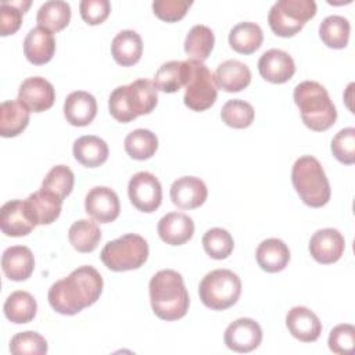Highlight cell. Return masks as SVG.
<instances>
[{
	"label": "cell",
	"mask_w": 355,
	"mask_h": 355,
	"mask_svg": "<svg viewBox=\"0 0 355 355\" xmlns=\"http://www.w3.org/2000/svg\"><path fill=\"white\" fill-rule=\"evenodd\" d=\"M103 291V277L90 265L79 266L67 277L55 282L47 294L50 306L61 315H76L93 305Z\"/></svg>",
	"instance_id": "6da1fadb"
},
{
	"label": "cell",
	"mask_w": 355,
	"mask_h": 355,
	"mask_svg": "<svg viewBox=\"0 0 355 355\" xmlns=\"http://www.w3.org/2000/svg\"><path fill=\"white\" fill-rule=\"evenodd\" d=\"M150 302L154 313L162 320L182 319L190 305L189 293L180 273L173 269L157 272L148 284Z\"/></svg>",
	"instance_id": "7a4b0ae2"
},
{
	"label": "cell",
	"mask_w": 355,
	"mask_h": 355,
	"mask_svg": "<svg viewBox=\"0 0 355 355\" xmlns=\"http://www.w3.org/2000/svg\"><path fill=\"white\" fill-rule=\"evenodd\" d=\"M157 92L154 82L148 79H137L129 85L118 86L108 98L110 114L122 123L150 114L158 103Z\"/></svg>",
	"instance_id": "3957f363"
},
{
	"label": "cell",
	"mask_w": 355,
	"mask_h": 355,
	"mask_svg": "<svg viewBox=\"0 0 355 355\" xmlns=\"http://www.w3.org/2000/svg\"><path fill=\"white\" fill-rule=\"evenodd\" d=\"M294 103L302 122L315 132L330 129L337 119V110L324 86L315 80H304L294 89Z\"/></svg>",
	"instance_id": "277c9868"
},
{
	"label": "cell",
	"mask_w": 355,
	"mask_h": 355,
	"mask_svg": "<svg viewBox=\"0 0 355 355\" xmlns=\"http://www.w3.org/2000/svg\"><path fill=\"white\" fill-rule=\"evenodd\" d=\"M293 186L304 204L320 208L330 200V183L322 164L312 155L300 157L291 169Z\"/></svg>",
	"instance_id": "5b68a950"
},
{
	"label": "cell",
	"mask_w": 355,
	"mask_h": 355,
	"mask_svg": "<svg viewBox=\"0 0 355 355\" xmlns=\"http://www.w3.org/2000/svg\"><path fill=\"white\" fill-rule=\"evenodd\" d=\"M100 258L103 263L114 272L139 269L148 258V244L140 234L126 233L108 241L103 247Z\"/></svg>",
	"instance_id": "8992f818"
},
{
	"label": "cell",
	"mask_w": 355,
	"mask_h": 355,
	"mask_svg": "<svg viewBox=\"0 0 355 355\" xmlns=\"http://www.w3.org/2000/svg\"><path fill=\"white\" fill-rule=\"evenodd\" d=\"M241 294L240 277L229 269L208 272L198 286L201 302L214 311H223L234 305Z\"/></svg>",
	"instance_id": "52a82bcc"
},
{
	"label": "cell",
	"mask_w": 355,
	"mask_h": 355,
	"mask_svg": "<svg viewBox=\"0 0 355 355\" xmlns=\"http://www.w3.org/2000/svg\"><path fill=\"white\" fill-rule=\"evenodd\" d=\"M184 62V97L186 107L193 111H205L214 105L218 97V86L212 72L204 62L186 60Z\"/></svg>",
	"instance_id": "ba28073f"
},
{
	"label": "cell",
	"mask_w": 355,
	"mask_h": 355,
	"mask_svg": "<svg viewBox=\"0 0 355 355\" xmlns=\"http://www.w3.org/2000/svg\"><path fill=\"white\" fill-rule=\"evenodd\" d=\"M315 14L316 3L313 0H279L270 7L268 22L275 35L291 37L298 33Z\"/></svg>",
	"instance_id": "9c48e42d"
},
{
	"label": "cell",
	"mask_w": 355,
	"mask_h": 355,
	"mask_svg": "<svg viewBox=\"0 0 355 355\" xmlns=\"http://www.w3.org/2000/svg\"><path fill=\"white\" fill-rule=\"evenodd\" d=\"M129 200L141 212H154L162 201V187L151 172L141 171L135 173L128 184Z\"/></svg>",
	"instance_id": "30bf717a"
},
{
	"label": "cell",
	"mask_w": 355,
	"mask_h": 355,
	"mask_svg": "<svg viewBox=\"0 0 355 355\" xmlns=\"http://www.w3.org/2000/svg\"><path fill=\"white\" fill-rule=\"evenodd\" d=\"M223 341L232 351L241 354L251 352L258 348L262 341V329L254 319L240 318L226 327Z\"/></svg>",
	"instance_id": "8fae6325"
},
{
	"label": "cell",
	"mask_w": 355,
	"mask_h": 355,
	"mask_svg": "<svg viewBox=\"0 0 355 355\" xmlns=\"http://www.w3.org/2000/svg\"><path fill=\"white\" fill-rule=\"evenodd\" d=\"M25 200H11L3 204L0 209V227L6 236L21 237L29 234L36 227Z\"/></svg>",
	"instance_id": "7c38bea8"
},
{
	"label": "cell",
	"mask_w": 355,
	"mask_h": 355,
	"mask_svg": "<svg viewBox=\"0 0 355 355\" xmlns=\"http://www.w3.org/2000/svg\"><path fill=\"white\" fill-rule=\"evenodd\" d=\"M86 214L100 223H110L119 216L121 204L116 193L105 186L89 190L85 198Z\"/></svg>",
	"instance_id": "4fadbf2b"
},
{
	"label": "cell",
	"mask_w": 355,
	"mask_h": 355,
	"mask_svg": "<svg viewBox=\"0 0 355 355\" xmlns=\"http://www.w3.org/2000/svg\"><path fill=\"white\" fill-rule=\"evenodd\" d=\"M308 248L316 262L329 265L337 262L343 257L345 240L337 229L326 227L312 234Z\"/></svg>",
	"instance_id": "5bb4252c"
},
{
	"label": "cell",
	"mask_w": 355,
	"mask_h": 355,
	"mask_svg": "<svg viewBox=\"0 0 355 355\" xmlns=\"http://www.w3.org/2000/svg\"><path fill=\"white\" fill-rule=\"evenodd\" d=\"M18 100L29 111L42 112L49 110L55 100L54 86L42 76L26 78L18 89Z\"/></svg>",
	"instance_id": "9a60e30c"
},
{
	"label": "cell",
	"mask_w": 355,
	"mask_h": 355,
	"mask_svg": "<svg viewBox=\"0 0 355 355\" xmlns=\"http://www.w3.org/2000/svg\"><path fill=\"white\" fill-rule=\"evenodd\" d=\"M258 71L261 76L270 83H284L295 73V64L287 51L270 49L259 57Z\"/></svg>",
	"instance_id": "2e32d148"
},
{
	"label": "cell",
	"mask_w": 355,
	"mask_h": 355,
	"mask_svg": "<svg viewBox=\"0 0 355 355\" xmlns=\"http://www.w3.org/2000/svg\"><path fill=\"white\" fill-rule=\"evenodd\" d=\"M208 196L205 183L196 176H182L171 186V200L182 209H194L201 207Z\"/></svg>",
	"instance_id": "e0dca14e"
},
{
	"label": "cell",
	"mask_w": 355,
	"mask_h": 355,
	"mask_svg": "<svg viewBox=\"0 0 355 355\" xmlns=\"http://www.w3.org/2000/svg\"><path fill=\"white\" fill-rule=\"evenodd\" d=\"M286 326L293 337L302 343H313L322 333V322L306 306H294L286 315Z\"/></svg>",
	"instance_id": "ac0fdd59"
},
{
	"label": "cell",
	"mask_w": 355,
	"mask_h": 355,
	"mask_svg": "<svg viewBox=\"0 0 355 355\" xmlns=\"http://www.w3.org/2000/svg\"><path fill=\"white\" fill-rule=\"evenodd\" d=\"M161 240L169 245H182L194 234L193 219L183 212H168L157 226Z\"/></svg>",
	"instance_id": "d6986e66"
},
{
	"label": "cell",
	"mask_w": 355,
	"mask_h": 355,
	"mask_svg": "<svg viewBox=\"0 0 355 355\" xmlns=\"http://www.w3.org/2000/svg\"><path fill=\"white\" fill-rule=\"evenodd\" d=\"M97 114V101L93 94L76 90L67 96L64 101V116L73 126H87Z\"/></svg>",
	"instance_id": "ffe728a7"
},
{
	"label": "cell",
	"mask_w": 355,
	"mask_h": 355,
	"mask_svg": "<svg viewBox=\"0 0 355 355\" xmlns=\"http://www.w3.org/2000/svg\"><path fill=\"white\" fill-rule=\"evenodd\" d=\"M1 269L12 282H22L31 277L35 269V258L26 245H12L1 255Z\"/></svg>",
	"instance_id": "44dd1931"
},
{
	"label": "cell",
	"mask_w": 355,
	"mask_h": 355,
	"mask_svg": "<svg viewBox=\"0 0 355 355\" xmlns=\"http://www.w3.org/2000/svg\"><path fill=\"white\" fill-rule=\"evenodd\" d=\"M55 51V39L53 32L36 26L32 28L24 40V54L26 60L35 65H43L49 62Z\"/></svg>",
	"instance_id": "7402d4cb"
},
{
	"label": "cell",
	"mask_w": 355,
	"mask_h": 355,
	"mask_svg": "<svg viewBox=\"0 0 355 355\" xmlns=\"http://www.w3.org/2000/svg\"><path fill=\"white\" fill-rule=\"evenodd\" d=\"M214 79L219 89L227 93H236L250 85L251 71L239 60H226L216 67Z\"/></svg>",
	"instance_id": "603a6c76"
},
{
	"label": "cell",
	"mask_w": 355,
	"mask_h": 355,
	"mask_svg": "<svg viewBox=\"0 0 355 355\" xmlns=\"http://www.w3.org/2000/svg\"><path fill=\"white\" fill-rule=\"evenodd\" d=\"M62 201L64 200L55 193L42 187L25 198V202L37 225L53 223L61 214Z\"/></svg>",
	"instance_id": "cb8c5ba5"
},
{
	"label": "cell",
	"mask_w": 355,
	"mask_h": 355,
	"mask_svg": "<svg viewBox=\"0 0 355 355\" xmlns=\"http://www.w3.org/2000/svg\"><path fill=\"white\" fill-rule=\"evenodd\" d=\"M111 54L116 64L132 67L137 64L143 54V40L136 31H121L111 43Z\"/></svg>",
	"instance_id": "d4e9b609"
},
{
	"label": "cell",
	"mask_w": 355,
	"mask_h": 355,
	"mask_svg": "<svg viewBox=\"0 0 355 355\" xmlns=\"http://www.w3.org/2000/svg\"><path fill=\"white\" fill-rule=\"evenodd\" d=\"M255 258L261 269L276 273L282 272L290 262V250L280 239H266L257 247Z\"/></svg>",
	"instance_id": "484cf974"
},
{
	"label": "cell",
	"mask_w": 355,
	"mask_h": 355,
	"mask_svg": "<svg viewBox=\"0 0 355 355\" xmlns=\"http://www.w3.org/2000/svg\"><path fill=\"white\" fill-rule=\"evenodd\" d=\"M75 159L87 168H96L103 165L108 158L107 143L94 135L80 136L73 141L72 148Z\"/></svg>",
	"instance_id": "4316f807"
},
{
	"label": "cell",
	"mask_w": 355,
	"mask_h": 355,
	"mask_svg": "<svg viewBox=\"0 0 355 355\" xmlns=\"http://www.w3.org/2000/svg\"><path fill=\"white\" fill-rule=\"evenodd\" d=\"M31 111L18 98L7 100L0 104V135L3 137H15L29 123Z\"/></svg>",
	"instance_id": "83f0119b"
},
{
	"label": "cell",
	"mask_w": 355,
	"mask_h": 355,
	"mask_svg": "<svg viewBox=\"0 0 355 355\" xmlns=\"http://www.w3.org/2000/svg\"><path fill=\"white\" fill-rule=\"evenodd\" d=\"M263 42V32L255 22L244 21L234 25L229 33L230 47L240 54H252Z\"/></svg>",
	"instance_id": "f1b7e54d"
},
{
	"label": "cell",
	"mask_w": 355,
	"mask_h": 355,
	"mask_svg": "<svg viewBox=\"0 0 355 355\" xmlns=\"http://www.w3.org/2000/svg\"><path fill=\"white\" fill-rule=\"evenodd\" d=\"M3 311L6 318L12 323H29L36 316L37 304L31 293L18 290L7 297Z\"/></svg>",
	"instance_id": "f546056e"
},
{
	"label": "cell",
	"mask_w": 355,
	"mask_h": 355,
	"mask_svg": "<svg viewBox=\"0 0 355 355\" xmlns=\"http://www.w3.org/2000/svg\"><path fill=\"white\" fill-rule=\"evenodd\" d=\"M68 239L76 251L92 252L97 248L101 240V230L97 222L90 219H79L71 225Z\"/></svg>",
	"instance_id": "4dcf8cb0"
},
{
	"label": "cell",
	"mask_w": 355,
	"mask_h": 355,
	"mask_svg": "<svg viewBox=\"0 0 355 355\" xmlns=\"http://www.w3.org/2000/svg\"><path fill=\"white\" fill-rule=\"evenodd\" d=\"M71 19V6L62 0H49L37 10V25L50 31H62Z\"/></svg>",
	"instance_id": "1f68e13d"
},
{
	"label": "cell",
	"mask_w": 355,
	"mask_h": 355,
	"mask_svg": "<svg viewBox=\"0 0 355 355\" xmlns=\"http://www.w3.org/2000/svg\"><path fill=\"white\" fill-rule=\"evenodd\" d=\"M214 44V32L205 25H194L184 39V51L190 60L204 62L209 57Z\"/></svg>",
	"instance_id": "d6a6232c"
},
{
	"label": "cell",
	"mask_w": 355,
	"mask_h": 355,
	"mask_svg": "<svg viewBox=\"0 0 355 355\" xmlns=\"http://www.w3.org/2000/svg\"><path fill=\"white\" fill-rule=\"evenodd\" d=\"M349 21L341 15H329L319 25V36L330 49H344L349 40Z\"/></svg>",
	"instance_id": "836d02e7"
},
{
	"label": "cell",
	"mask_w": 355,
	"mask_h": 355,
	"mask_svg": "<svg viewBox=\"0 0 355 355\" xmlns=\"http://www.w3.org/2000/svg\"><path fill=\"white\" fill-rule=\"evenodd\" d=\"M123 146L130 158L144 161L155 154L158 148V139L155 133L148 129H135L125 137Z\"/></svg>",
	"instance_id": "e575fe53"
},
{
	"label": "cell",
	"mask_w": 355,
	"mask_h": 355,
	"mask_svg": "<svg viewBox=\"0 0 355 355\" xmlns=\"http://www.w3.org/2000/svg\"><path fill=\"white\" fill-rule=\"evenodd\" d=\"M154 85L164 93L179 92L184 86V62L173 60L162 64L154 75Z\"/></svg>",
	"instance_id": "d590c367"
},
{
	"label": "cell",
	"mask_w": 355,
	"mask_h": 355,
	"mask_svg": "<svg viewBox=\"0 0 355 355\" xmlns=\"http://www.w3.org/2000/svg\"><path fill=\"white\" fill-rule=\"evenodd\" d=\"M255 116V111L252 105L244 100L233 98L223 104L220 110L222 121L234 129L248 128Z\"/></svg>",
	"instance_id": "8d00e7d4"
},
{
	"label": "cell",
	"mask_w": 355,
	"mask_h": 355,
	"mask_svg": "<svg viewBox=\"0 0 355 355\" xmlns=\"http://www.w3.org/2000/svg\"><path fill=\"white\" fill-rule=\"evenodd\" d=\"M202 247L211 258L225 259L232 254L234 248V241L232 234L226 229L212 227L204 233Z\"/></svg>",
	"instance_id": "74e56055"
},
{
	"label": "cell",
	"mask_w": 355,
	"mask_h": 355,
	"mask_svg": "<svg viewBox=\"0 0 355 355\" xmlns=\"http://www.w3.org/2000/svg\"><path fill=\"white\" fill-rule=\"evenodd\" d=\"M29 0H18V1H1L0 4V35L8 36L14 35L21 24L22 14L29 8Z\"/></svg>",
	"instance_id": "f35d334b"
},
{
	"label": "cell",
	"mask_w": 355,
	"mask_h": 355,
	"mask_svg": "<svg viewBox=\"0 0 355 355\" xmlns=\"http://www.w3.org/2000/svg\"><path fill=\"white\" fill-rule=\"evenodd\" d=\"M75 176L73 172L67 165L53 166L42 182V189L55 193L62 200L68 197L73 189Z\"/></svg>",
	"instance_id": "ab89813d"
},
{
	"label": "cell",
	"mask_w": 355,
	"mask_h": 355,
	"mask_svg": "<svg viewBox=\"0 0 355 355\" xmlns=\"http://www.w3.org/2000/svg\"><path fill=\"white\" fill-rule=\"evenodd\" d=\"M47 349L46 338L36 331L17 333L10 341V351L14 355H44Z\"/></svg>",
	"instance_id": "60d3db41"
},
{
	"label": "cell",
	"mask_w": 355,
	"mask_h": 355,
	"mask_svg": "<svg viewBox=\"0 0 355 355\" xmlns=\"http://www.w3.org/2000/svg\"><path fill=\"white\" fill-rule=\"evenodd\" d=\"M331 153L337 161L345 165L355 162V129L344 128L331 140Z\"/></svg>",
	"instance_id": "b9f144b4"
},
{
	"label": "cell",
	"mask_w": 355,
	"mask_h": 355,
	"mask_svg": "<svg viewBox=\"0 0 355 355\" xmlns=\"http://www.w3.org/2000/svg\"><path fill=\"white\" fill-rule=\"evenodd\" d=\"M330 351L338 355H349L355 348V327L349 323L337 324L329 334Z\"/></svg>",
	"instance_id": "7bdbcfd3"
},
{
	"label": "cell",
	"mask_w": 355,
	"mask_h": 355,
	"mask_svg": "<svg viewBox=\"0 0 355 355\" xmlns=\"http://www.w3.org/2000/svg\"><path fill=\"white\" fill-rule=\"evenodd\" d=\"M191 4V0H155L153 1V11L162 21L176 22L186 15Z\"/></svg>",
	"instance_id": "ee69618b"
},
{
	"label": "cell",
	"mask_w": 355,
	"mask_h": 355,
	"mask_svg": "<svg viewBox=\"0 0 355 355\" xmlns=\"http://www.w3.org/2000/svg\"><path fill=\"white\" fill-rule=\"evenodd\" d=\"M79 11L86 24L98 25L108 18L111 4L108 0H82L79 3Z\"/></svg>",
	"instance_id": "f6af8a7d"
}]
</instances>
